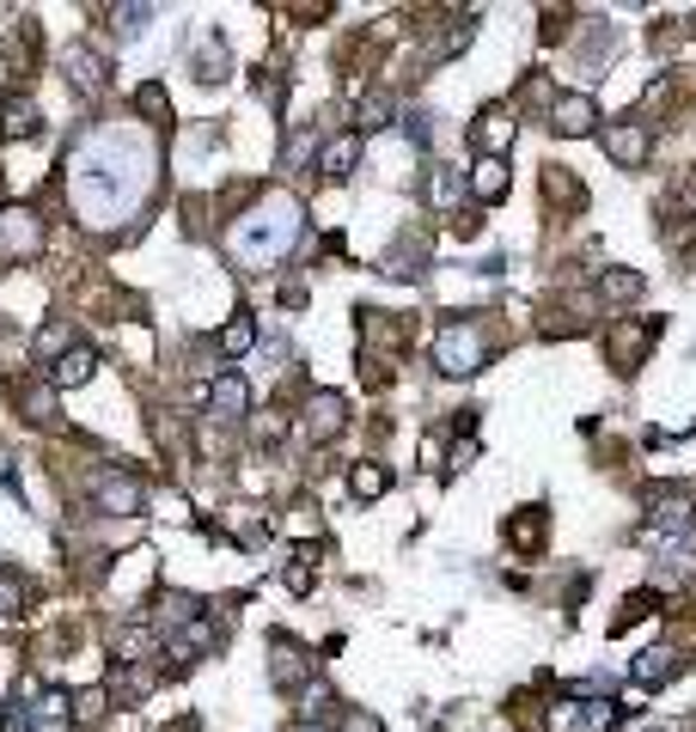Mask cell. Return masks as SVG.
Returning a JSON list of instances; mask_svg holds the SVG:
<instances>
[{
    "label": "cell",
    "mask_w": 696,
    "mask_h": 732,
    "mask_svg": "<svg viewBox=\"0 0 696 732\" xmlns=\"http://www.w3.org/2000/svg\"><path fill=\"white\" fill-rule=\"evenodd\" d=\"M300 238V202L293 196H269L264 208H250L245 220L233 226V257L245 262V269H264V262L288 257V245Z\"/></svg>",
    "instance_id": "6da1fadb"
},
{
    "label": "cell",
    "mask_w": 696,
    "mask_h": 732,
    "mask_svg": "<svg viewBox=\"0 0 696 732\" xmlns=\"http://www.w3.org/2000/svg\"><path fill=\"white\" fill-rule=\"evenodd\" d=\"M483 360H489V336L477 324H447L440 342H433V366H440L447 379H464V373H477Z\"/></svg>",
    "instance_id": "7a4b0ae2"
},
{
    "label": "cell",
    "mask_w": 696,
    "mask_h": 732,
    "mask_svg": "<svg viewBox=\"0 0 696 732\" xmlns=\"http://www.w3.org/2000/svg\"><path fill=\"white\" fill-rule=\"evenodd\" d=\"M660 342V317H618L611 324V336H604V354H611V366L618 373H635V366L647 360V348Z\"/></svg>",
    "instance_id": "3957f363"
},
{
    "label": "cell",
    "mask_w": 696,
    "mask_h": 732,
    "mask_svg": "<svg viewBox=\"0 0 696 732\" xmlns=\"http://www.w3.org/2000/svg\"><path fill=\"white\" fill-rule=\"evenodd\" d=\"M618 720H623L618 702H556L544 714V726L550 732H611Z\"/></svg>",
    "instance_id": "277c9868"
},
{
    "label": "cell",
    "mask_w": 696,
    "mask_h": 732,
    "mask_svg": "<svg viewBox=\"0 0 696 732\" xmlns=\"http://www.w3.org/2000/svg\"><path fill=\"white\" fill-rule=\"evenodd\" d=\"M38 245H43V226H38V214H31V208H7V214H0V262L31 257Z\"/></svg>",
    "instance_id": "5b68a950"
},
{
    "label": "cell",
    "mask_w": 696,
    "mask_h": 732,
    "mask_svg": "<svg viewBox=\"0 0 696 732\" xmlns=\"http://www.w3.org/2000/svg\"><path fill=\"white\" fill-rule=\"evenodd\" d=\"M550 129L568 134V141H580V134L599 129V105H592L587 92H563V98L550 105Z\"/></svg>",
    "instance_id": "8992f818"
},
{
    "label": "cell",
    "mask_w": 696,
    "mask_h": 732,
    "mask_svg": "<svg viewBox=\"0 0 696 732\" xmlns=\"http://www.w3.org/2000/svg\"><path fill=\"white\" fill-rule=\"evenodd\" d=\"M647 147H654L647 122H611V129H604V153L618 159V165H630V171L647 165Z\"/></svg>",
    "instance_id": "52a82bcc"
},
{
    "label": "cell",
    "mask_w": 696,
    "mask_h": 732,
    "mask_svg": "<svg viewBox=\"0 0 696 732\" xmlns=\"http://www.w3.org/2000/svg\"><path fill=\"white\" fill-rule=\"evenodd\" d=\"M342 428H349V403H342L336 391H318L312 403H306V433H312V440H336Z\"/></svg>",
    "instance_id": "ba28073f"
},
{
    "label": "cell",
    "mask_w": 696,
    "mask_h": 732,
    "mask_svg": "<svg viewBox=\"0 0 696 732\" xmlns=\"http://www.w3.org/2000/svg\"><path fill=\"white\" fill-rule=\"evenodd\" d=\"M93 373H98V354L86 348V342H74V348H67L62 360L50 366V385H55V391H79V385L93 379Z\"/></svg>",
    "instance_id": "9c48e42d"
},
{
    "label": "cell",
    "mask_w": 696,
    "mask_h": 732,
    "mask_svg": "<svg viewBox=\"0 0 696 732\" xmlns=\"http://www.w3.org/2000/svg\"><path fill=\"white\" fill-rule=\"evenodd\" d=\"M544 525H550V513H544V507H520L507 519V543L520 549V556H538V549H544Z\"/></svg>",
    "instance_id": "30bf717a"
},
{
    "label": "cell",
    "mask_w": 696,
    "mask_h": 732,
    "mask_svg": "<svg viewBox=\"0 0 696 732\" xmlns=\"http://www.w3.org/2000/svg\"><path fill=\"white\" fill-rule=\"evenodd\" d=\"M513 129H520V122H513L507 110H483V117H477V129H471L477 153H483V159H501V147L513 141Z\"/></svg>",
    "instance_id": "8fae6325"
},
{
    "label": "cell",
    "mask_w": 696,
    "mask_h": 732,
    "mask_svg": "<svg viewBox=\"0 0 696 732\" xmlns=\"http://www.w3.org/2000/svg\"><path fill=\"white\" fill-rule=\"evenodd\" d=\"M250 409V391H245V379L238 373H221L214 379V391H208V416H221V421H238Z\"/></svg>",
    "instance_id": "7c38bea8"
},
{
    "label": "cell",
    "mask_w": 696,
    "mask_h": 732,
    "mask_svg": "<svg viewBox=\"0 0 696 732\" xmlns=\"http://www.w3.org/2000/svg\"><path fill=\"white\" fill-rule=\"evenodd\" d=\"M507 190H513L507 159H477V165H471V196H477V202H501Z\"/></svg>",
    "instance_id": "4fadbf2b"
},
{
    "label": "cell",
    "mask_w": 696,
    "mask_h": 732,
    "mask_svg": "<svg viewBox=\"0 0 696 732\" xmlns=\"http://www.w3.org/2000/svg\"><path fill=\"white\" fill-rule=\"evenodd\" d=\"M355 159H361V134H336V141L318 153V171H324L330 183H342L349 171H355Z\"/></svg>",
    "instance_id": "5bb4252c"
},
{
    "label": "cell",
    "mask_w": 696,
    "mask_h": 732,
    "mask_svg": "<svg viewBox=\"0 0 696 732\" xmlns=\"http://www.w3.org/2000/svg\"><path fill=\"white\" fill-rule=\"evenodd\" d=\"M98 507L105 513H141V483H129V476H98Z\"/></svg>",
    "instance_id": "9a60e30c"
},
{
    "label": "cell",
    "mask_w": 696,
    "mask_h": 732,
    "mask_svg": "<svg viewBox=\"0 0 696 732\" xmlns=\"http://www.w3.org/2000/svg\"><path fill=\"white\" fill-rule=\"evenodd\" d=\"M38 105H31V98H7V105H0V141H19V134H38Z\"/></svg>",
    "instance_id": "2e32d148"
},
{
    "label": "cell",
    "mask_w": 696,
    "mask_h": 732,
    "mask_svg": "<svg viewBox=\"0 0 696 732\" xmlns=\"http://www.w3.org/2000/svg\"><path fill=\"white\" fill-rule=\"evenodd\" d=\"M306 671H312V666L300 659V647H293V640H276V666H269V678H276L281 690H300Z\"/></svg>",
    "instance_id": "e0dca14e"
},
{
    "label": "cell",
    "mask_w": 696,
    "mask_h": 732,
    "mask_svg": "<svg viewBox=\"0 0 696 732\" xmlns=\"http://www.w3.org/2000/svg\"><path fill=\"white\" fill-rule=\"evenodd\" d=\"M67 79H74L79 92H105V62H98L93 50H67Z\"/></svg>",
    "instance_id": "ac0fdd59"
},
{
    "label": "cell",
    "mask_w": 696,
    "mask_h": 732,
    "mask_svg": "<svg viewBox=\"0 0 696 732\" xmlns=\"http://www.w3.org/2000/svg\"><path fill=\"white\" fill-rule=\"evenodd\" d=\"M349 488H355L361 500H379L385 488H392V471H385V464H373V458H361L355 471H349Z\"/></svg>",
    "instance_id": "d6986e66"
},
{
    "label": "cell",
    "mask_w": 696,
    "mask_h": 732,
    "mask_svg": "<svg viewBox=\"0 0 696 732\" xmlns=\"http://www.w3.org/2000/svg\"><path fill=\"white\" fill-rule=\"evenodd\" d=\"M250 342H257V324H250V317H226L221 336H214V348H221L226 360H238V354H250Z\"/></svg>",
    "instance_id": "ffe728a7"
},
{
    "label": "cell",
    "mask_w": 696,
    "mask_h": 732,
    "mask_svg": "<svg viewBox=\"0 0 696 732\" xmlns=\"http://www.w3.org/2000/svg\"><path fill=\"white\" fill-rule=\"evenodd\" d=\"M544 196H550V202H568V208H587V190H580V177H575V171H563V165L544 171Z\"/></svg>",
    "instance_id": "44dd1931"
},
{
    "label": "cell",
    "mask_w": 696,
    "mask_h": 732,
    "mask_svg": "<svg viewBox=\"0 0 696 732\" xmlns=\"http://www.w3.org/2000/svg\"><path fill=\"white\" fill-rule=\"evenodd\" d=\"M355 117H361V129H355V134H373V129H385V122L397 117L392 92H361V110H355Z\"/></svg>",
    "instance_id": "7402d4cb"
},
{
    "label": "cell",
    "mask_w": 696,
    "mask_h": 732,
    "mask_svg": "<svg viewBox=\"0 0 696 732\" xmlns=\"http://www.w3.org/2000/svg\"><path fill=\"white\" fill-rule=\"evenodd\" d=\"M678 666H684V659L672 654V647H647V654H642V666H635V683H666Z\"/></svg>",
    "instance_id": "603a6c76"
},
{
    "label": "cell",
    "mask_w": 696,
    "mask_h": 732,
    "mask_svg": "<svg viewBox=\"0 0 696 732\" xmlns=\"http://www.w3.org/2000/svg\"><path fill=\"white\" fill-rule=\"evenodd\" d=\"M599 293H604V300H642V274H635V269H604L599 274Z\"/></svg>",
    "instance_id": "cb8c5ba5"
},
{
    "label": "cell",
    "mask_w": 696,
    "mask_h": 732,
    "mask_svg": "<svg viewBox=\"0 0 696 732\" xmlns=\"http://www.w3.org/2000/svg\"><path fill=\"white\" fill-rule=\"evenodd\" d=\"M19 409H25L31 421H43V428H55V385H31V391H19Z\"/></svg>",
    "instance_id": "d4e9b609"
},
{
    "label": "cell",
    "mask_w": 696,
    "mask_h": 732,
    "mask_svg": "<svg viewBox=\"0 0 696 732\" xmlns=\"http://www.w3.org/2000/svg\"><path fill=\"white\" fill-rule=\"evenodd\" d=\"M654 525H660V531H678V525H690V495L654 500Z\"/></svg>",
    "instance_id": "484cf974"
},
{
    "label": "cell",
    "mask_w": 696,
    "mask_h": 732,
    "mask_svg": "<svg viewBox=\"0 0 696 732\" xmlns=\"http://www.w3.org/2000/svg\"><path fill=\"white\" fill-rule=\"evenodd\" d=\"M105 708H110V690H105V683H93V690L74 696V714L86 720V726H93V720H105Z\"/></svg>",
    "instance_id": "4316f807"
},
{
    "label": "cell",
    "mask_w": 696,
    "mask_h": 732,
    "mask_svg": "<svg viewBox=\"0 0 696 732\" xmlns=\"http://www.w3.org/2000/svg\"><path fill=\"white\" fill-rule=\"evenodd\" d=\"M25 611V580L13 568H0V616H19Z\"/></svg>",
    "instance_id": "83f0119b"
},
{
    "label": "cell",
    "mask_w": 696,
    "mask_h": 732,
    "mask_svg": "<svg viewBox=\"0 0 696 732\" xmlns=\"http://www.w3.org/2000/svg\"><path fill=\"white\" fill-rule=\"evenodd\" d=\"M135 110H141V117H165V86H159V79H147V86L135 92Z\"/></svg>",
    "instance_id": "f1b7e54d"
},
{
    "label": "cell",
    "mask_w": 696,
    "mask_h": 732,
    "mask_svg": "<svg viewBox=\"0 0 696 732\" xmlns=\"http://www.w3.org/2000/svg\"><path fill=\"white\" fill-rule=\"evenodd\" d=\"M288 592H300V599L312 592V556H293L288 562Z\"/></svg>",
    "instance_id": "f546056e"
},
{
    "label": "cell",
    "mask_w": 696,
    "mask_h": 732,
    "mask_svg": "<svg viewBox=\"0 0 696 732\" xmlns=\"http://www.w3.org/2000/svg\"><path fill=\"white\" fill-rule=\"evenodd\" d=\"M428 196H433V202H452V196H459V177H452V171H433Z\"/></svg>",
    "instance_id": "4dcf8cb0"
},
{
    "label": "cell",
    "mask_w": 696,
    "mask_h": 732,
    "mask_svg": "<svg viewBox=\"0 0 696 732\" xmlns=\"http://www.w3.org/2000/svg\"><path fill=\"white\" fill-rule=\"evenodd\" d=\"M684 202H690V208H696V183H690V190H684Z\"/></svg>",
    "instance_id": "1f68e13d"
}]
</instances>
